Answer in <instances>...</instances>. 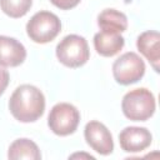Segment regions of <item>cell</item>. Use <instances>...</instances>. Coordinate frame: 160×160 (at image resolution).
Listing matches in <instances>:
<instances>
[{
	"instance_id": "cell-7",
	"label": "cell",
	"mask_w": 160,
	"mask_h": 160,
	"mask_svg": "<svg viewBox=\"0 0 160 160\" xmlns=\"http://www.w3.org/2000/svg\"><path fill=\"white\" fill-rule=\"evenodd\" d=\"M84 136L88 145L100 155H109L114 150V141L109 129L100 121L92 120L85 125Z\"/></svg>"
},
{
	"instance_id": "cell-6",
	"label": "cell",
	"mask_w": 160,
	"mask_h": 160,
	"mask_svg": "<svg viewBox=\"0 0 160 160\" xmlns=\"http://www.w3.org/2000/svg\"><path fill=\"white\" fill-rule=\"evenodd\" d=\"M145 74L144 60L134 51H128L119 56L112 64V75L116 82L130 85L138 82Z\"/></svg>"
},
{
	"instance_id": "cell-5",
	"label": "cell",
	"mask_w": 160,
	"mask_h": 160,
	"mask_svg": "<svg viewBox=\"0 0 160 160\" xmlns=\"http://www.w3.org/2000/svg\"><path fill=\"white\" fill-rule=\"evenodd\" d=\"M79 122L80 112L69 102H59L54 105L48 116V125L50 130L59 136H66L75 132Z\"/></svg>"
},
{
	"instance_id": "cell-3",
	"label": "cell",
	"mask_w": 160,
	"mask_h": 160,
	"mask_svg": "<svg viewBox=\"0 0 160 160\" xmlns=\"http://www.w3.org/2000/svg\"><path fill=\"white\" fill-rule=\"evenodd\" d=\"M56 58L68 68H80L85 65L90 58L88 41L76 34L66 35L56 45Z\"/></svg>"
},
{
	"instance_id": "cell-15",
	"label": "cell",
	"mask_w": 160,
	"mask_h": 160,
	"mask_svg": "<svg viewBox=\"0 0 160 160\" xmlns=\"http://www.w3.org/2000/svg\"><path fill=\"white\" fill-rule=\"evenodd\" d=\"M50 2L61 10H70L75 8L80 2V0H50Z\"/></svg>"
},
{
	"instance_id": "cell-8",
	"label": "cell",
	"mask_w": 160,
	"mask_h": 160,
	"mask_svg": "<svg viewBox=\"0 0 160 160\" xmlns=\"http://www.w3.org/2000/svg\"><path fill=\"white\" fill-rule=\"evenodd\" d=\"M151 140V132L140 126H128L119 134L120 146L126 152H140L150 146Z\"/></svg>"
},
{
	"instance_id": "cell-10",
	"label": "cell",
	"mask_w": 160,
	"mask_h": 160,
	"mask_svg": "<svg viewBox=\"0 0 160 160\" xmlns=\"http://www.w3.org/2000/svg\"><path fill=\"white\" fill-rule=\"evenodd\" d=\"M138 50L149 60L156 72H159L160 61V34L155 30H148L136 39Z\"/></svg>"
},
{
	"instance_id": "cell-1",
	"label": "cell",
	"mask_w": 160,
	"mask_h": 160,
	"mask_svg": "<svg viewBox=\"0 0 160 160\" xmlns=\"http://www.w3.org/2000/svg\"><path fill=\"white\" fill-rule=\"evenodd\" d=\"M9 110L20 122H32L42 116L45 96L36 86L24 84L18 86L10 96Z\"/></svg>"
},
{
	"instance_id": "cell-4",
	"label": "cell",
	"mask_w": 160,
	"mask_h": 160,
	"mask_svg": "<svg viewBox=\"0 0 160 160\" xmlns=\"http://www.w3.org/2000/svg\"><path fill=\"white\" fill-rule=\"evenodd\" d=\"M61 30V21L54 12L42 10L31 16L26 24L28 36L38 42L46 44L52 41Z\"/></svg>"
},
{
	"instance_id": "cell-11",
	"label": "cell",
	"mask_w": 160,
	"mask_h": 160,
	"mask_svg": "<svg viewBox=\"0 0 160 160\" xmlns=\"http://www.w3.org/2000/svg\"><path fill=\"white\" fill-rule=\"evenodd\" d=\"M125 44V39L119 32L112 31H99L94 35V48L98 54L105 58L116 55Z\"/></svg>"
},
{
	"instance_id": "cell-16",
	"label": "cell",
	"mask_w": 160,
	"mask_h": 160,
	"mask_svg": "<svg viewBox=\"0 0 160 160\" xmlns=\"http://www.w3.org/2000/svg\"><path fill=\"white\" fill-rule=\"evenodd\" d=\"M8 85H9V72L0 66V95H2Z\"/></svg>"
},
{
	"instance_id": "cell-14",
	"label": "cell",
	"mask_w": 160,
	"mask_h": 160,
	"mask_svg": "<svg viewBox=\"0 0 160 160\" xmlns=\"http://www.w3.org/2000/svg\"><path fill=\"white\" fill-rule=\"evenodd\" d=\"M32 0H0L1 10L10 18H21L31 8Z\"/></svg>"
},
{
	"instance_id": "cell-13",
	"label": "cell",
	"mask_w": 160,
	"mask_h": 160,
	"mask_svg": "<svg viewBox=\"0 0 160 160\" xmlns=\"http://www.w3.org/2000/svg\"><path fill=\"white\" fill-rule=\"evenodd\" d=\"M8 158L11 160L28 159V160H40L41 152L38 145L30 139H16L10 146L8 151Z\"/></svg>"
},
{
	"instance_id": "cell-2",
	"label": "cell",
	"mask_w": 160,
	"mask_h": 160,
	"mask_svg": "<svg viewBox=\"0 0 160 160\" xmlns=\"http://www.w3.org/2000/svg\"><path fill=\"white\" fill-rule=\"evenodd\" d=\"M154 94L146 88H138L126 92L121 101L124 115L132 121H145L155 112Z\"/></svg>"
},
{
	"instance_id": "cell-12",
	"label": "cell",
	"mask_w": 160,
	"mask_h": 160,
	"mask_svg": "<svg viewBox=\"0 0 160 160\" xmlns=\"http://www.w3.org/2000/svg\"><path fill=\"white\" fill-rule=\"evenodd\" d=\"M98 25L104 31L121 34L128 29V18L124 12L115 9H105L98 15Z\"/></svg>"
},
{
	"instance_id": "cell-9",
	"label": "cell",
	"mask_w": 160,
	"mask_h": 160,
	"mask_svg": "<svg viewBox=\"0 0 160 160\" xmlns=\"http://www.w3.org/2000/svg\"><path fill=\"white\" fill-rule=\"evenodd\" d=\"M26 59L25 46L16 39L0 35V66L15 68Z\"/></svg>"
}]
</instances>
